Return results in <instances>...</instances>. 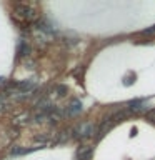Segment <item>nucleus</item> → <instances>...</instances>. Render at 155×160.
<instances>
[{
	"label": "nucleus",
	"mask_w": 155,
	"mask_h": 160,
	"mask_svg": "<svg viewBox=\"0 0 155 160\" xmlns=\"http://www.w3.org/2000/svg\"><path fill=\"white\" fill-rule=\"evenodd\" d=\"M128 107H130V110H135V112H140V110H143L142 102H140V100H133V102L130 103Z\"/></svg>",
	"instance_id": "20e7f679"
},
{
	"label": "nucleus",
	"mask_w": 155,
	"mask_h": 160,
	"mask_svg": "<svg viewBox=\"0 0 155 160\" xmlns=\"http://www.w3.org/2000/svg\"><path fill=\"white\" fill-rule=\"evenodd\" d=\"M77 133L80 137H90V135L93 133V125L92 123H82L77 128Z\"/></svg>",
	"instance_id": "f257e3e1"
},
{
	"label": "nucleus",
	"mask_w": 155,
	"mask_h": 160,
	"mask_svg": "<svg viewBox=\"0 0 155 160\" xmlns=\"http://www.w3.org/2000/svg\"><path fill=\"white\" fill-rule=\"evenodd\" d=\"M90 155H92V147H80L78 148V152H77V157H78V160H87Z\"/></svg>",
	"instance_id": "7ed1b4c3"
},
{
	"label": "nucleus",
	"mask_w": 155,
	"mask_h": 160,
	"mask_svg": "<svg viewBox=\"0 0 155 160\" xmlns=\"http://www.w3.org/2000/svg\"><path fill=\"white\" fill-rule=\"evenodd\" d=\"M123 117H127V110H122V112H117V113H115L113 117H112V122H113V120H117V122H118V120H122Z\"/></svg>",
	"instance_id": "39448f33"
},
{
	"label": "nucleus",
	"mask_w": 155,
	"mask_h": 160,
	"mask_svg": "<svg viewBox=\"0 0 155 160\" xmlns=\"http://www.w3.org/2000/svg\"><path fill=\"white\" fill-rule=\"evenodd\" d=\"M67 112H68L70 115L80 113V112H82V103H80L78 100H72V102H70V105L67 107Z\"/></svg>",
	"instance_id": "f03ea898"
},
{
	"label": "nucleus",
	"mask_w": 155,
	"mask_h": 160,
	"mask_svg": "<svg viewBox=\"0 0 155 160\" xmlns=\"http://www.w3.org/2000/svg\"><path fill=\"white\" fill-rule=\"evenodd\" d=\"M152 33H155V25L150 27V28H147V30H143V35H152Z\"/></svg>",
	"instance_id": "423d86ee"
}]
</instances>
